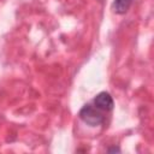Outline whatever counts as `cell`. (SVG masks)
Returning a JSON list of instances; mask_svg holds the SVG:
<instances>
[{"label": "cell", "mask_w": 154, "mask_h": 154, "mask_svg": "<svg viewBox=\"0 0 154 154\" xmlns=\"http://www.w3.org/2000/svg\"><path fill=\"white\" fill-rule=\"evenodd\" d=\"M132 1L134 0H114V2H113V10L117 13L123 14V13H125L130 8Z\"/></svg>", "instance_id": "cell-3"}, {"label": "cell", "mask_w": 154, "mask_h": 154, "mask_svg": "<svg viewBox=\"0 0 154 154\" xmlns=\"http://www.w3.org/2000/svg\"><path fill=\"white\" fill-rule=\"evenodd\" d=\"M94 105L96 106L97 109H102V111H111L113 108V99L112 96L106 93V91H101L99 93L95 99H94Z\"/></svg>", "instance_id": "cell-2"}, {"label": "cell", "mask_w": 154, "mask_h": 154, "mask_svg": "<svg viewBox=\"0 0 154 154\" xmlns=\"http://www.w3.org/2000/svg\"><path fill=\"white\" fill-rule=\"evenodd\" d=\"M79 118L84 123H87L88 125H90V126L100 125L105 120L103 116L96 108H94L90 105H85V106H83L81 108V111H79Z\"/></svg>", "instance_id": "cell-1"}]
</instances>
